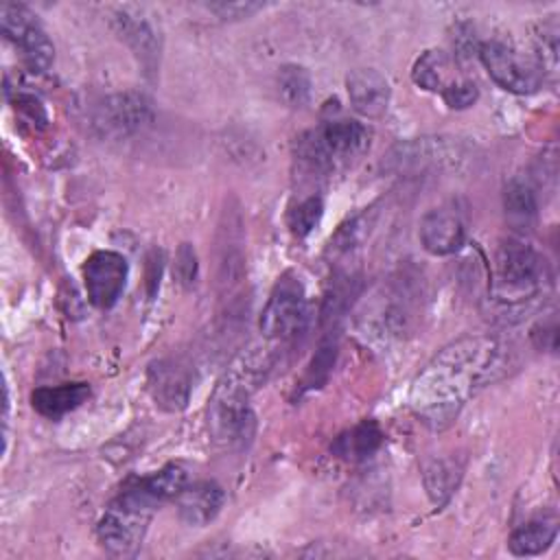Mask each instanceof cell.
<instances>
[{
    "label": "cell",
    "instance_id": "obj_18",
    "mask_svg": "<svg viewBox=\"0 0 560 560\" xmlns=\"http://www.w3.org/2000/svg\"><path fill=\"white\" fill-rule=\"evenodd\" d=\"M383 442L385 435L381 427L374 420H363L335 440L332 453L350 462H363L372 457L383 446Z\"/></svg>",
    "mask_w": 560,
    "mask_h": 560
},
{
    "label": "cell",
    "instance_id": "obj_13",
    "mask_svg": "<svg viewBox=\"0 0 560 560\" xmlns=\"http://www.w3.org/2000/svg\"><path fill=\"white\" fill-rule=\"evenodd\" d=\"M422 247L433 256H451L466 243V223L453 206L429 210L418 230Z\"/></svg>",
    "mask_w": 560,
    "mask_h": 560
},
{
    "label": "cell",
    "instance_id": "obj_7",
    "mask_svg": "<svg viewBox=\"0 0 560 560\" xmlns=\"http://www.w3.org/2000/svg\"><path fill=\"white\" fill-rule=\"evenodd\" d=\"M311 324V306L302 284L282 276L260 315V332L271 341H295Z\"/></svg>",
    "mask_w": 560,
    "mask_h": 560
},
{
    "label": "cell",
    "instance_id": "obj_9",
    "mask_svg": "<svg viewBox=\"0 0 560 560\" xmlns=\"http://www.w3.org/2000/svg\"><path fill=\"white\" fill-rule=\"evenodd\" d=\"M0 28L2 35L22 50V59L33 72H46L52 66L55 46L28 7L2 2Z\"/></svg>",
    "mask_w": 560,
    "mask_h": 560
},
{
    "label": "cell",
    "instance_id": "obj_11",
    "mask_svg": "<svg viewBox=\"0 0 560 560\" xmlns=\"http://www.w3.org/2000/svg\"><path fill=\"white\" fill-rule=\"evenodd\" d=\"M477 55L488 70L490 79L512 94H532L540 88L542 77L540 70L527 61H523L510 46L503 42H483L477 48Z\"/></svg>",
    "mask_w": 560,
    "mask_h": 560
},
{
    "label": "cell",
    "instance_id": "obj_23",
    "mask_svg": "<svg viewBox=\"0 0 560 560\" xmlns=\"http://www.w3.org/2000/svg\"><path fill=\"white\" fill-rule=\"evenodd\" d=\"M446 77V55L442 50H427L422 52L413 68H411V79L418 88L429 90V92H444L448 83L444 81Z\"/></svg>",
    "mask_w": 560,
    "mask_h": 560
},
{
    "label": "cell",
    "instance_id": "obj_24",
    "mask_svg": "<svg viewBox=\"0 0 560 560\" xmlns=\"http://www.w3.org/2000/svg\"><path fill=\"white\" fill-rule=\"evenodd\" d=\"M278 92L291 107H302L311 98V77L302 66L287 63L278 72Z\"/></svg>",
    "mask_w": 560,
    "mask_h": 560
},
{
    "label": "cell",
    "instance_id": "obj_20",
    "mask_svg": "<svg viewBox=\"0 0 560 560\" xmlns=\"http://www.w3.org/2000/svg\"><path fill=\"white\" fill-rule=\"evenodd\" d=\"M133 483L158 505L177 499L186 488V470L179 464H166L164 468L133 479Z\"/></svg>",
    "mask_w": 560,
    "mask_h": 560
},
{
    "label": "cell",
    "instance_id": "obj_28",
    "mask_svg": "<svg viewBox=\"0 0 560 560\" xmlns=\"http://www.w3.org/2000/svg\"><path fill=\"white\" fill-rule=\"evenodd\" d=\"M442 98L453 109H466V107H470L479 98V90H477V85L472 81L448 83V88L442 92Z\"/></svg>",
    "mask_w": 560,
    "mask_h": 560
},
{
    "label": "cell",
    "instance_id": "obj_17",
    "mask_svg": "<svg viewBox=\"0 0 560 560\" xmlns=\"http://www.w3.org/2000/svg\"><path fill=\"white\" fill-rule=\"evenodd\" d=\"M90 396V385L88 383H63L55 387H37L31 394V405L33 409L50 420H57L79 405H83Z\"/></svg>",
    "mask_w": 560,
    "mask_h": 560
},
{
    "label": "cell",
    "instance_id": "obj_8",
    "mask_svg": "<svg viewBox=\"0 0 560 560\" xmlns=\"http://www.w3.org/2000/svg\"><path fill=\"white\" fill-rule=\"evenodd\" d=\"M468 158V151L455 138H416L396 144L387 158L385 166L394 173H427L438 168H457Z\"/></svg>",
    "mask_w": 560,
    "mask_h": 560
},
{
    "label": "cell",
    "instance_id": "obj_26",
    "mask_svg": "<svg viewBox=\"0 0 560 560\" xmlns=\"http://www.w3.org/2000/svg\"><path fill=\"white\" fill-rule=\"evenodd\" d=\"M324 214V201L317 195H311L302 199L291 212H289V228L295 236H308L313 228L319 223Z\"/></svg>",
    "mask_w": 560,
    "mask_h": 560
},
{
    "label": "cell",
    "instance_id": "obj_27",
    "mask_svg": "<svg viewBox=\"0 0 560 560\" xmlns=\"http://www.w3.org/2000/svg\"><path fill=\"white\" fill-rule=\"evenodd\" d=\"M536 42H538V50H540V66H549L551 72L558 63V22L556 20H547L538 26L536 33Z\"/></svg>",
    "mask_w": 560,
    "mask_h": 560
},
{
    "label": "cell",
    "instance_id": "obj_22",
    "mask_svg": "<svg viewBox=\"0 0 560 560\" xmlns=\"http://www.w3.org/2000/svg\"><path fill=\"white\" fill-rule=\"evenodd\" d=\"M459 481V468L451 459H433L424 468V486L435 505H444Z\"/></svg>",
    "mask_w": 560,
    "mask_h": 560
},
{
    "label": "cell",
    "instance_id": "obj_3",
    "mask_svg": "<svg viewBox=\"0 0 560 560\" xmlns=\"http://www.w3.org/2000/svg\"><path fill=\"white\" fill-rule=\"evenodd\" d=\"M551 287V269L545 256L521 236L499 243L492 260L490 295L508 315H521L536 306Z\"/></svg>",
    "mask_w": 560,
    "mask_h": 560
},
{
    "label": "cell",
    "instance_id": "obj_12",
    "mask_svg": "<svg viewBox=\"0 0 560 560\" xmlns=\"http://www.w3.org/2000/svg\"><path fill=\"white\" fill-rule=\"evenodd\" d=\"M129 276L127 258L112 249H98L85 258L83 280L88 300L96 308H112L125 291Z\"/></svg>",
    "mask_w": 560,
    "mask_h": 560
},
{
    "label": "cell",
    "instance_id": "obj_2",
    "mask_svg": "<svg viewBox=\"0 0 560 560\" xmlns=\"http://www.w3.org/2000/svg\"><path fill=\"white\" fill-rule=\"evenodd\" d=\"M271 365V348L254 346L243 352L217 383L208 407V427L217 444L241 451L252 442L256 416L252 411L249 398L267 378Z\"/></svg>",
    "mask_w": 560,
    "mask_h": 560
},
{
    "label": "cell",
    "instance_id": "obj_5",
    "mask_svg": "<svg viewBox=\"0 0 560 560\" xmlns=\"http://www.w3.org/2000/svg\"><path fill=\"white\" fill-rule=\"evenodd\" d=\"M155 510L158 505L147 499L133 483H129L109 503L96 525V538L101 547L116 558L136 556Z\"/></svg>",
    "mask_w": 560,
    "mask_h": 560
},
{
    "label": "cell",
    "instance_id": "obj_15",
    "mask_svg": "<svg viewBox=\"0 0 560 560\" xmlns=\"http://www.w3.org/2000/svg\"><path fill=\"white\" fill-rule=\"evenodd\" d=\"M346 90L352 107L368 118H378L389 107V96H392L389 83L374 68L352 70L346 77Z\"/></svg>",
    "mask_w": 560,
    "mask_h": 560
},
{
    "label": "cell",
    "instance_id": "obj_19",
    "mask_svg": "<svg viewBox=\"0 0 560 560\" xmlns=\"http://www.w3.org/2000/svg\"><path fill=\"white\" fill-rule=\"evenodd\" d=\"M503 210L514 228H529L538 217V199L534 186L527 179L508 182L503 190Z\"/></svg>",
    "mask_w": 560,
    "mask_h": 560
},
{
    "label": "cell",
    "instance_id": "obj_14",
    "mask_svg": "<svg viewBox=\"0 0 560 560\" xmlns=\"http://www.w3.org/2000/svg\"><path fill=\"white\" fill-rule=\"evenodd\" d=\"M147 385L155 405L166 411L184 409L192 389L188 370L175 359L153 361L147 372Z\"/></svg>",
    "mask_w": 560,
    "mask_h": 560
},
{
    "label": "cell",
    "instance_id": "obj_16",
    "mask_svg": "<svg viewBox=\"0 0 560 560\" xmlns=\"http://www.w3.org/2000/svg\"><path fill=\"white\" fill-rule=\"evenodd\" d=\"M177 514L190 527H203L214 521L225 503V492L214 481H197L179 492Z\"/></svg>",
    "mask_w": 560,
    "mask_h": 560
},
{
    "label": "cell",
    "instance_id": "obj_29",
    "mask_svg": "<svg viewBox=\"0 0 560 560\" xmlns=\"http://www.w3.org/2000/svg\"><path fill=\"white\" fill-rule=\"evenodd\" d=\"M208 9L212 13H217L221 20H241V18H249L256 11L265 9V4H260V2H214V4H208Z\"/></svg>",
    "mask_w": 560,
    "mask_h": 560
},
{
    "label": "cell",
    "instance_id": "obj_1",
    "mask_svg": "<svg viewBox=\"0 0 560 560\" xmlns=\"http://www.w3.org/2000/svg\"><path fill=\"white\" fill-rule=\"evenodd\" d=\"M512 365L510 348L490 335L462 337L444 346L416 376L411 405L424 422L448 424L481 387L499 381Z\"/></svg>",
    "mask_w": 560,
    "mask_h": 560
},
{
    "label": "cell",
    "instance_id": "obj_25",
    "mask_svg": "<svg viewBox=\"0 0 560 560\" xmlns=\"http://www.w3.org/2000/svg\"><path fill=\"white\" fill-rule=\"evenodd\" d=\"M335 357H337V341L332 337H328L319 343L315 357L308 363V370L304 374V387L306 389L322 387L328 381V376L332 372V365H335Z\"/></svg>",
    "mask_w": 560,
    "mask_h": 560
},
{
    "label": "cell",
    "instance_id": "obj_21",
    "mask_svg": "<svg viewBox=\"0 0 560 560\" xmlns=\"http://www.w3.org/2000/svg\"><path fill=\"white\" fill-rule=\"evenodd\" d=\"M556 536H558L556 521H529L512 532L508 547L514 556H536L549 549Z\"/></svg>",
    "mask_w": 560,
    "mask_h": 560
},
{
    "label": "cell",
    "instance_id": "obj_10",
    "mask_svg": "<svg viewBox=\"0 0 560 560\" xmlns=\"http://www.w3.org/2000/svg\"><path fill=\"white\" fill-rule=\"evenodd\" d=\"M112 28L118 35V39H122L127 48L133 52L142 72L147 77H153L160 66L162 37L151 15L142 7L122 4L112 13Z\"/></svg>",
    "mask_w": 560,
    "mask_h": 560
},
{
    "label": "cell",
    "instance_id": "obj_30",
    "mask_svg": "<svg viewBox=\"0 0 560 560\" xmlns=\"http://www.w3.org/2000/svg\"><path fill=\"white\" fill-rule=\"evenodd\" d=\"M175 273H177L179 282L186 287H190L197 278V258H195V249L188 243H182V247L177 252Z\"/></svg>",
    "mask_w": 560,
    "mask_h": 560
},
{
    "label": "cell",
    "instance_id": "obj_4",
    "mask_svg": "<svg viewBox=\"0 0 560 560\" xmlns=\"http://www.w3.org/2000/svg\"><path fill=\"white\" fill-rule=\"evenodd\" d=\"M370 142L368 129L352 118H330L298 138V160L313 173H330L361 155Z\"/></svg>",
    "mask_w": 560,
    "mask_h": 560
},
{
    "label": "cell",
    "instance_id": "obj_6",
    "mask_svg": "<svg viewBox=\"0 0 560 560\" xmlns=\"http://www.w3.org/2000/svg\"><path fill=\"white\" fill-rule=\"evenodd\" d=\"M153 120V103L140 90H125L101 98L90 114V125L98 138L125 140Z\"/></svg>",
    "mask_w": 560,
    "mask_h": 560
}]
</instances>
